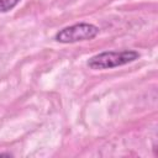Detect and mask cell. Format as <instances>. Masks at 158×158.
I'll use <instances>...</instances> for the list:
<instances>
[{"label": "cell", "mask_w": 158, "mask_h": 158, "mask_svg": "<svg viewBox=\"0 0 158 158\" xmlns=\"http://www.w3.org/2000/svg\"><path fill=\"white\" fill-rule=\"evenodd\" d=\"M138 58H139V53L132 49H126L121 52L109 51L93 56L91 58H89L86 64L90 69L101 70V69H110V68L125 65Z\"/></svg>", "instance_id": "6da1fadb"}, {"label": "cell", "mask_w": 158, "mask_h": 158, "mask_svg": "<svg viewBox=\"0 0 158 158\" xmlns=\"http://www.w3.org/2000/svg\"><path fill=\"white\" fill-rule=\"evenodd\" d=\"M98 33H99V27H96L95 25L80 22L62 28L56 33L54 38L57 42L60 43H74V42L93 40L98 36Z\"/></svg>", "instance_id": "7a4b0ae2"}, {"label": "cell", "mask_w": 158, "mask_h": 158, "mask_svg": "<svg viewBox=\"0 0 158 158\" xmlns=\"http://www.w3.org/2000/svg\"><path fill=\"white\" fill-rule=\"evenodd\" d=\"M20 0H0V12H7L12 10Z\"/></svg>", "instance_id": "3957f363"}]
</instances>
